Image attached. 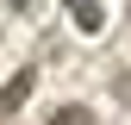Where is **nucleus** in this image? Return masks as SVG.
Wrapping results in <instances>:
<instances>
[{"mask_svg":"<svg viewBox=\"0 0 131 125\" xmlns=\"http://www.w3.org/2000/svg\"><path fill=\"white\" fill-rule=\"evenodd\" d=\"M31 88H38V75H31V69H19L6 88H0V119H13V113H19V106L31 100Z\"/></svg>","mask_w":131,"mask_h":125,"instance_id":"nucleus-1","label":"nucleus"},{"mask_svg":"<svg viewBox=\"0 0 131 125\" xmlns=\"http://www.w3.org/2000/svg\"><path fill=\"white\" fill-rule=\"evenodd\" d=\"M75 25H81V31H100V25H106V13L94 6V0H75Z\"/></svg>","mask_w":131,"mask_h":125,"instance_id":"nucleus-2","label":"nucleus"},{"mask_svg":"<svg viewBox=\"0 0 131 125\" xmlns=\"http://www.w3.org/2000/svg\"><path fill=\"white\" fill-rule=\"evenodd\" d=\"M50 125H88V106H62V113H50Z\"/></svg>","mask_w":131,"mask_h":125,"instance_id":"nucleus-3","label":"nucleus"},{"mask_svg":"<svg viewBox=\"0 0 131 125\" xmlns=\"http://www.w3.org/2000/svg\"><path fill=\"white\" fill-rule=\"evenodd\" d=\"M6 6H13V13H31V6H38V0H6Z\"/></svg>","mask_w":131,"mask_h":125,"instance_id":"nucleus-4","label":"nucleus"}]
</instances>
